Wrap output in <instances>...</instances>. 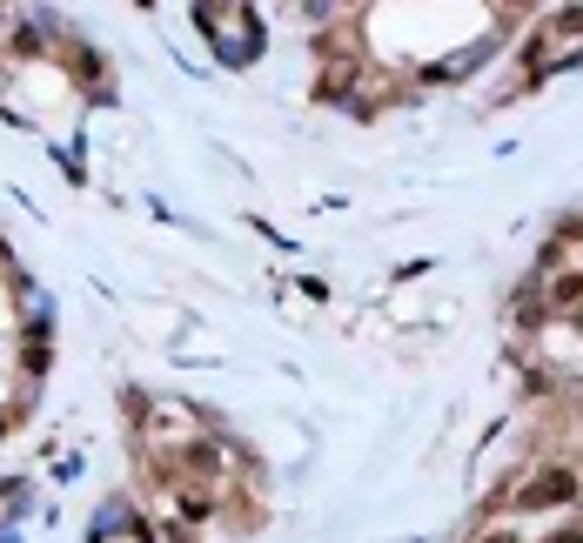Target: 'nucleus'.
I'll return each instance as SVG.
<instances>
[{
    "label": "nucleus",
    "instance_id": "f257e3e1",
    "mask_svg": "<svg viewBox=\"0 0 583 543\" xmlns=\"http://www.w3.org/2000/svg\"><path fill=\"white\" fill-rule=\"evenodd\" d=\"M577 490H583V483L570 470H543L537 483H530V503H563V497H577Z\"/></svg>",
    "mask_w": 583,
    "mask_h": 543
}]
</instances>
